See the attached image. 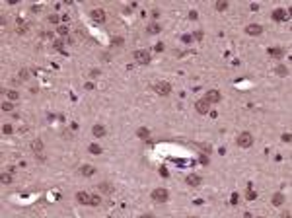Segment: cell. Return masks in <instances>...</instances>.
Masks as SVG:
<instances>
[{"instance_id": "cell-1", "label": "cell", "mask_w": 292, "mask_h": 218, "mask_svg": "<svg viewBox=\"0 0 292 218\" xmlns=\"http://www.w3.org/2000/svg\"><path fill=\"white\" fill-rule=\"evenodd\" d=\"M236 142H238V146H242V148H249L251 144H253V134L251 132H240L238 138H236Z\"/></svg>"}, {"instance_id": "cell-2", "label": "cell", "mask_w": 292, "mask_h": 218, "mask_svg": "<svg viewBox=\"0 0 292 218\" xmlns=\"http://www.w3.org/2000/svg\"><path fill=\"white\" fill-rule=\"evenodd\" d=\"M150 197H152V201H154V202H168V199H169V193H168V189H164V187H160V189H154Z\"/></svg>"}, {"instance_id": "cell-3", "label": "cell", "mask_w": 292, "mask_h": 218, "mask_svg": "<svg viewBox=\"0 0 292 218\" xmlns=\"http://www.w3.org/2000/svg\"><path fill=\"white\" fill-rule=\"evenodd\" d=\"M132 58H135L138 64H148V62H150V53H146V51L138 49V51H135V53H132Z\"/></svg>"}, {"instance_id": "cell-4", "label": "cell", "mask_w": 292, "mask_h": 218, "mask_svg": "<svg viewBox=\"0 0 292 218\" xmlns=\"http://www.w3.org/2000/svg\"><path fill=\"white\" fill-rule=\"evenodd\" d=\"M154 90H156V94H160V95H169L172 94V84L169 82H156L154 84Z\"/></svg>"}, {"instance_id": "cell-5", "label": "cell", "mask_w": 292, "mask_h": 218, "mask_svg": "<svg viewBox=\"0 0 292 218\" xmlns=\"http://www.w3.org/2000/svg\"><path fill=\"white\" fill-rule=\"evenodd\" d=\"M195 109H197V113H201V115H206V113L210 111V103L203 98V99H199V101H195Z\"/></svg>"}, {"instance_id": "cell-6", "label": "cell", "mask_w": 292, "mask_h": 218, "mask_svg": "<svg viewBox=\"0 0 292 218\" xmlns=\"http://www.w3.org/2000/svg\"><path fill=\"white\" fill-rule=\"evenodd\" d=\"M271 18H273L275 21H286V20H288V12H286V10H282V8H276L275 12H273Z\"/></svg>"}, {"instance_id": "cell-7", "label": "cell", "mask_w": 292, "mask_h": 218, "mask_svg": "<svg viewBox=\"0 0 292 218\" xmlns=\"http://www.w3.org/2000/svg\"><path fill=\"white\" fill-rule=\"evenodd\" d=\"M205 99H206L208 103H218L220 99H222V95H220V92H218V90H210L208 94L205 95Z\"/></svg>"}, {"instance_id": "cell-8", "label": "cell", "mask_w": 292, "mask_h": 218, "mask_svg": "<svg viewBox=\"0 0 292 218\" xmlns=\"http://www.w3.org/2000/svg\"><path fill=\"white\" fill-rule=\"evenodd\" d=\"M245 33L247 35H261V33H263V27H261L259 24H249L245 27Z\"/></svg>"}, {"instance_id": "cell-9", "label": "cell", "mask_w": 292, "mask_h": 218, "mask_svg": "<svg viewBox=\"0 0 292 218\" xmlns=\"http://www.w3.org/2000/svg\"><path fill=\"white\" fill-rule=\"evenodd\" d=\"M76 201H78L80 205H90L92 195H90V193H86V191H78V193H76Z\"/></svg>"}, {"instance_id": "cell-10", "label": "cell", "mask_w": 292, "mask_h": 218, "mask_svg": "<svg viewBox=\"0 0 292 218\" xmlns=\"http://www.w3.org/2000/svg\"><path fill=\"white\" fill-rule=\"evenodd\" d=\"M201 177H199V175H195V173H189V175H187L185 177V183H187V185H189V187H199V185H201Z\"/></svg>"}, {"instance_id": "cell-11", "label": "cell", "mask_w": 292, "mask_h": 218, "mask_svg": "<svg viewBox=\"0 0 292 218\" xmlns=\"http://www.w3.org/2000/svg\"><path fill=\"white\" fill-rule=\"evenodd\" d=\"M90 16H92V20L94 21H99V24H103V21H105V12H103V10H92L90 12Z\"/></svg>"}, {"instance_id": "cell-12", "label": "cell", "mask_w": 292, "mask_h": 218, "mask_svg": "<svg viewBox=\"0 0 292 218\" xmlns=\"http://www.w3.org/2000/svg\"><path fill=\"white\" fill-rule=\"evenodd\" d=\"M31 150H33V152H35V154H37V156H39V158L43 160V156H41V150H43V142H41V140H33V142H31Z\"/></svg>"}, {"instance_id": "cell-13", "label": "cell", "mask_w": 292, "mask_h": 218, "mask_svg": "<svg viewBox=\"0 0 292 218\" xmlns=\"http://www.w3.org/2000/svg\"><path fill=\"white\" fill-rule=\"evenodd\" d=\"M92 132H94L95 138H101V136H105V127H103V125H94Z\"/></svg>"}, {"instance_id": "cell-14", "label": "cell", "mask_w": 292, "mask_h": 218, "mask_svg": "<svg viewBox=\"0 0 292 218\" xmlns=\"http://www.w3.org/2000/svg\"><path fill=\"white\" fill-rule=\"evenodd\" d=\"M284 55V49H280V47H271L269 49V57H273V58H280Z\"/></svg>"}, {"instance_id": "cell-15", "label": "cell", "mask_w": 292, "mask_h": 218, "mask_svg": "<svg viewBox=\"0 0 292 218\" xmlns=\"http://www.w3.org/2000/svg\"><path fill=\"white\" fill-rule=\"evenodd\" d=\"M80 173H82V175H86V177H90V175H94L95 173V168L94 166H82V168H80Z\"/></svg>"}, {"instance_id": "cell-16", "label": "cell", "mask_w": 292, "mask_h": 218, "mask_svg": "<svg viewBox=\"0 0 292 218\" xmlns=\"http://www.w3.org/2000/svg\"><path fill=\"white\" fill-rule=\"evenodd\" d=\"M195 146H197L199 150H203V154H206V156H210V152H212V146L210 144H203V142H195Z\"/></svg>"}, {"instance_id": "cell-17", "label": "cell", "mask_w": 292, "mask_h": 218, "mask_svg": "<svg viewBox=\"0 0 292 218\" xmlns=\"http://www.w3.org/2000/svg\"><path fill=\"white\" fill-rule=\"evenodd\" d=\"M282 202H284V195L282 193H275V195H273V205H275V206H280Z\"/></svg>"}, {"instance_id": "cell-18", "label": "cell", "mask_w": 292, "mask_h": 218, "mask_svg": "<svg viewBox=\"0 0 292 218\" xmlns=\"http://www.w3.org/2000/svg\"><path fill=\"white\" fill-rule=\"evenodd\" d=\"M162 31V25L160 24H150L148 25V33H152V35H156V33Z\"/></svg>"}, {"instance_id": "cell-19", "label": "cell", "mask_w": 292, "mask_h": 218, "mask_svg": "<svg viewBox=\"0 0 292 218\" xmlns=\"http://www.w3.org/2000/svg\"><path fill=\"white\" fill-rule=\"evenodd\" d=\"M88 150H90V154H95V156H99V154H101V146H99V144H90V146H88Z\"/></svg>"}, {"instance_id": "cell-20", "label": "cell", "mask_w": 292, "mask_h": 218, "mask_svg": "<svg viewBox=\"0 0 292 218\" xmlns=\"http://www.w3.org/2000/svg\"><path fill=\"white\" fill-rule=\"evenodd\" d=\"M136 134H138L140 138H144V140H146V138H148V136H150V131H148V129H146V127H140L138 131H136Z\"/></svg>"}, {"instance_id": "cell-21", "label": "cell", "mask_w": 292, "mask_h": 218, "mask_svg": "<svg viewBox=\"0 0 292 218\" xmlns=\"http://www.w3.org/2000/svg\"><path fill=\"white\" fill-rule=\"evenodd\" d=\"M214 8H216L218 12H224V10L228 8V2H226V0H218L216 4H214Z\"/></svg>"}, {"instance_id": "cell-22", "label": "cell", "mask_w": 292, "mask_h": 218, "mask_svg": "<svg viewBox=\"0 0 292 218\" xmlns=\"http://www.w3.org/2000/svg\"><path fill=\"white\" fill-rule=\"evenodd\" d=\"M99 191H101V193H113V187L109 185V183H99Z\"/></svg>"}, {"instance_id": "cell-23", "label": "cell", "mask_w": 292, "mask_h": 218, "mask_svg": "<svg viewBox=\"0 0 292 218\" xmlns=\"http://www.w3.org/2000/svg\"><path fill=\"white\" fill-rule=\"evenodd\" d=\"M90 205H92V206H99V205H101V197H99V195H92Z\"/></svg>"}, {"instance_id": "cell-24", "label": "cell", "mask_w": 292, "mask_h": 218, "mask_svg": "<svg viewBox=\"0 0 292 218\" xmlns=\"http://www.w3.org/2000/svg\"><path fill=\"white\" fill-rule=\"evenodd\" d=\"M6 95H8V99H12V101H14V99H18V98H20V94H18L16 90H8V92H6Z\"/></svg>"}, {"instance_id": "cell-25", "label": "cell", "mask_w": 292, "mask_h": 218, "mask_svg": "<svg viewBox=\"0 0 292 218\" xmlns=\"http://www.w3.org/2000/svg\"><path fill=\"white\" fill-rule=\"evenodd\" d=\"M57 33L61 35V37H66V35H68V27H66V25H61V27L57 29Z\"/></svg>"}, {"instance_id": "cell-26", "label": "cell", "mask_w": 292, "mask_h": 218, "mask_svg": "<svg viewBox=\"0 0 292 218\" xmlns=\"http://www.w3.org/2000/svg\"><path fill=\"white\" fill-rule=\"evenodd\" d=\"M255 197H257V195H255V191L251 189V185H249V189H247V193H245V199H247V201H253Z\"/></svg>"}, {"instance_id": "cell-27", "label": "cell", "mask_w": 292, "mask_h": 218, "mask_svg": "<svg viewBox=\"0 0 292 218\" xmlns=\"http://www.w3.org/2000/svg\"><path fill=\"white\" fill-rule=\"evenodd\" d=\"M123 43H125V39H123V37H113L111 45H113V47H121V45H123Z\"/></svg>"}, {"instance_id": "cell-28", "label": "cell", "mask_w": 292, "mask_h": 218, "mask_svg": "<svg viewBox=\"0 0 292 218\" xmlns=\"http://www.w3.org/2000/svg\"><path fill=\"white\" fill-rule=\"evenodd\" d=\"M181 41L185 43V45H189V43L193 41V35H189V33H185V35H181Z\"/></svg>"}, {"instance_id": "cell-29", "label": "cell", "mask_w": 292, "mask_h": 218, "mask_svg": "<svg viewBox=\"0 0 292 218\" xmlns=\"http://www.w3.org/2000/svg\"><path fill=\"white\" fill-rule=\"evenodd\" d=\"M2 183H12V173H2Z\"/></svg>"}, {"instance_id": "cell-30", "label": "cell", "mask_w": 292, "mask_h": 218, "mask_svg": "<svg viewBox=\"0 0 292 218\" xmlns=\"http://www.w3.org/2000/svg\"><path fill=\"white\" fill-rule=\"evenodd\" d=\"M53 45H55V49L62 51V45H64V43H62V39H55V41H53ZM62 53H64V51H62Z\"/></svg>"}, {"instance_id": "cell-31", "label": "cell", "mask_w": 292, "mask_h": 218, "mask_svg": "<svg viewBox=\"0 0 292 218\" xmlns=\"http://www.w3.org/2000/svg\"><path fill=\"white\" fill-rule=\"evenodd\" d=\"M12 109H14V105H12L10 101H4V103H2V111H12Z\"/></svg>"}, {"instance_id": "cell-32", "label": "cell", "mask_w": 292, "mask_h": 218, "mask_svg": "<svg viewBox=\"0 0 292 218\" xmlns=\"http://www.w3.org/2000/svg\"><path fill=\"white\" fill-rule=\"evenodd\" d=\"M238 201H240V195H238V193H232V199H230V205H238Z\"/></svg>"}, {"instance_id": "cell-33", "label": "cell", "mask_w": 292, "mask_h": 218, "mask_svg": "<svg viewBox=\"0 0 292 218\" xmlns=\"http://www.w3.org/2000/svg\"><path fill=\"white\" fill-rule=\"evenodd\" d=\"M193 37L197 39V41H201V39H203V31H201V29H197V31L193 33Z\"/></svg>"}, {"instance_id": "cell-34", "label": "cell", "mask_w": 292, "mask_h": 218, "mask_svg": "<svg viewBox=\"0 0 292 218\" xmlns=\"http://www.w3.org/2000/svg\"><path fill=\"white\" fill-rule=\"evenodd\" d=\"M154 51H156V53H162V51H164V43H156V45H154Z\"/></svg>"}, {"instance_id": "cell-35", "label": "cell", "mask_w": 292, "mask_h": 218, "mask_svg": "<svg viewBox=\"0 0 292 218\" xmlns=\"http://www.w3.org/2000/svg\"><path fill=\"white\" fill-rule=\"evenodd\" d=\"M2 131H4V134H12V131H14V129L10 127V125H4V127H2Z\"/></svg>"}, {"instance_id": "cell-36", "label": "cell", "mask_w": 292, "mask_h": 218, "mask_svg": "<svg viewBox=\"0 0 292 218\" xmlns=\"http://www.w3.org/2000/svg\"><path fill=\"white\" fill-rule=\"evenodd\" d=\"M27 76H29V72H27L25 68H24V70H20V78H21V80H27Z\"/></svg>"}, {"instance_id": "cell-37", "label": "cell", "mask_w": 292, "mask_h": 218, "mask_svg": "<svg viewBox=\"0 0 292 218\" xmlns=\"http://www.w3.org/2000/svg\"><path fill=\"white\" fill-rule=\"evenodd\" d=\"M199 162H201L203 166H206V164H208V156H206V154H203V156L199 158Z\"/></svg>"}, {"instance_id": "cell-38", "label": "cell", "mask_w": 292, "mask_h": 218, "mask_svg": "<svg viewBox=\"0 0 292 218\" xmlns=\"http://www.w3.org/2000/svg\"><path fill=\"white\" fill-rule=\"evenodd\" d=\"M290 140H292V134H290V132H284V134H282V142H290Z\"/></svg>"}, {"instance_id": "cell-39", "label": "cell", "mask_w": 292, "mask_h": 218, "mask_svg": "<svg viewBox=\"0 0 292 218\" xmlns=\"http://www.w3.org/2000/svg\"><path fill=\"white\" fill-rule=\"evenodd\" d=\"M27 27H29L27 24H21V25H20V29H18V33H27Z\"/></svg>"}, {"instance_id": "cell-40", "label": "cell", "mask_w": 292, "mask_h": 218, "mask_svg": "<svg viewBox=\"0 0 292 218\" xmlns=\"http://www.w3.org/2000/svg\"><path fill=\"white\" fill-rule=\"evenodd\" d=\"M276 72H279V74H288V68H284V66H276Z\"/></svg>"}, {"instance_id": "cell-41", "label": "cell", "mask_w": 292, "mask_h": 218, "mask_svg": "<svg viewBox=\"0 0 292 218\" xmlns=\"http://www.w3.org/2000/svg\"><path fill=\"white\" fill-rule=\"evenodd\" d=\"M189 18H191V20H197V18H199V14L195 12V10H191V12H189Z\"/></svg>"}, {"instance_id": "cell-42", "label": "cell", "mask_w": 292, "mask_h": 218, "mask_svg": "<svg viewBox=\"0 0 292 218\" xmlns=\"http://www.w3.org/2000/svg\"><path fill=\"white\" fill-rule=\"evenodd\" d=\"M90 76H92V78H95V76H99V70H98V68H94V70L90 72Z\"/></svg>"}, {"instance_id": "cell-43", "label": "cell", "mask_w": 292, "mask_h": 218, "mask_svg": "<svg viewBox=\"0 0 292 218\" xmlns=\"http://www.w3.org/2000/svg\"><path fill=\"white\" fill-rule=\"evenodd\" d=\"M49 21H51V24H57V21H58V16H49Z\"/></svg>"}, {"instance_id": "cell-44", "label": "cell", "mask_w": 292, "mask_h": 218, "mask_svg": "<svg viewBox=\"0 0 292 218\" xmlns=\"http://www.w3.org/2000/svg\"><path fill=\"white\" fill-rule=\"evenodd\" d=\"M84 88H86V90H94V82H86V86H84Z\"/></svg>"}, {"instance_id": "cell-45", "label": "cell", "mask_w": 292, "mask_h": 218, "mask_svg": "<svg viewBox=\"0 0 292 218\" xmlns=\"http://www.w3.org/2000/svg\"><path fill=\"white\" fill-rule=\"evenodd\" d=\"M152 18H154V20H156V18H160V12H158V10H152Z\"/></svg>"}, {"instance_id": "cell-46", "label": "cell", "mask_w": 292, "mask_h": 218, "mask_svg": "<svg viewBox=\"0 0 292 218\" xmlns=\"http://www.w3.org/2000/svg\"><path fill=\"white\" fill-rule=\"evenodd\" d=\"M160 173H162L164 177H168V169H166V168H160Z\"/></svg>"}]
</instances>
